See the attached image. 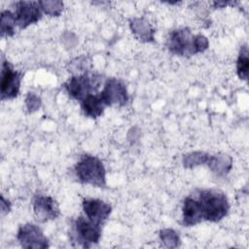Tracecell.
I'll list each match as a JSON object with an SVG mask.
<instances>
[{
  "label": "cell",
  "instance_id": "cell-1",
  "mask_svg": "<svg viewBox=\"0 0 249 249\" xmlns=\"http://www.w3.org/2000/svg\"><path fill=\"white\" fill-rule=\"evenodd\" d=\"M196 198L198 202L202 220L218 222L227 216L230 204L226 195L216 190L197 192Z\"/></svg>",
  "mask_w": 249,
  "mask_h": 249
},
{
  "label": "cell",
  "instance_id": "cell-2",
  "mask_svg": "<svg viewBox=\"0 0 249 249\" xmlns=\"http://www.w3.org/2000/svg\"><path fill=\"white\" fill-rule=\"evenodd\" d=\"M78 180L84 184L104 188L106 186V170L103 162L96 157L84 155L75 165Z\"/></svg>",
  "mask_w": 249,
  "mask_h": 249
},
{
  "label": "cell",
  "instance_id": "cell-3",
  "mask_svg": "<svg viewBox=\"0 0 249 249\" xmlns=\"http://www.w3.org/2000/svg\"><path fill=\"white\" fill-rule=\"evenodd\" d=\"M102 79L96 74H77L72 76L64 85L69 96L73 99L82 101L89 94L97 92Z\"/></svg>",
  "mask_w": 249,
  "mask_h": 249
},
{
  "label": "cell",
  "instance_id": "cell-4",
  "mask_svg": "<svg viewBox=\"0 0 249 249\" xmlns=\"http://www.w3.org/2000/svg\"><path fill=\"white\" fill-rule=\"evenodd\" d=\"M166 46L172 53L181 56H191L198 53L196 49V35H193L187 27L171 31Z\"/></svg>",
  "mask_w": 249,
  "mask_h": 249
},
{
  "label": "cell",
  "instance_id": "cell-5",
  "mask_svg": "<svg viewBox=\"0 0 249 249\" xmlns=\"http://www.w3.org/2000/svg\"><path fill=\"white\" fill-rule=\"evenodd\" d=\"M101 236V225L83 216L73 222L72 239L84 248H89L99 241Z\"/></svg>",
  "mask_w": 249,
  "mask_h": 249
},
{
  "label": "cell",
  "instance_id": "cell-6",
  "mask_svg": "<svg viewBox=\"0 0 249 249\" xmlns=\"http://www.w3.org/2000/svg\"><path fill=\"white\" fill-rule=\"evenodd\" d=\"M17 238L23 248L45 249L49 247V241L42 230L33 224H25L19 227Z\"/></svg>",
  "mask_w": 249,
  "mask_h": 249
},
{
  "label": "cell",
  "instance_id": "cell-7",
  "mask_svg": "<svg viewBox=\"0 0 249 249\" xmlns=\"http://www.w3.org/2000/svg\"><path fill=\"white\" fill-rule=\"evenodd\" d=\"M22 74L14 70L8 61L2 62L1 99H12L18 96Z\"/></svg>",
  "mask_w": 249,
  "mask_h": 249
},
{
  "label": "cell",
  "instance_id": "cell-8",
  "mask_svg": "<svg viewBox=\"0 0 249 249\" xmlns=\"http://www.w3.org/2000/svg\"><path fill=\"white\" fill-rule=\"evenodd\" d=\"M16 22L19 28H26L42 18V9L38 2L18 1L15 4Z\"/></svg>",
  "mask_w": 249,
  "mask_h": 249
},
{
  "label": "cell",
  "instance_id": "cell-9",
  "mask_svg": "<svg viewBox=\"0 0 249 249\" xmlns=\"http://www.w3.org/2000/svg\"><path fill=\"white\" fill-rule=\"evenodd\" d=\"M100 95L107 106L114 104L123 106L128 100V93L125 85L116 78H110L106 81Z\"/></svg>",
  "mask_w": 249,
  "mask_h": 249
},
{
  "label": "cell",
  "instance_id": "cell-10",
  "mask_svg": "<svg viewBox=\"0 0 249 249\" xmlns=\"http://www.w3.org/2000/svg\"><path fill=\"white\" fill-rule=\"evenodd\" d=\"M83 210L88 219L101 225L111 214L112 207L100 199L87 198L83 200Z\"/></svg>",
  "mask_w": 249,
  "mask_h": 249
},
{
  "label": "cell",
  "instance_id": "cell-11",
  "mask_svg": "<svg viewBox=\"0 0 249 249\" xmlns=\"http://www.w3.org/2000/svg\"><path fill=\"white\" fill-rule=\"evenodd\" d=\"M34 214L38 221L46 222L55 219L59 215L56 201L48 196H38L33 202Z\"/></svg>",
  "mask_w": 249,
  "mask_h": 249
},
{
  "label": "cell",
  "instance_id": "cell-12",
  "mask_svg": "<svg viewBox=\"0 0 249 249\" xmlns=\"http://www.w3.org/2000/svg\"><path fill=\"white\" fill-rule=\"evenodd\" d=\"M182 213H183L182 223L186 227L195 226L202 221L201 212L196 196L194 197L190 196L184 199Z\"/></svg>",
  "mask_w": 249,
  "mask_h": 249
},
{
  "label": "cell",
  "instance_id": "cell-13",
  "mask_svg": "<svg viewBox=\"0 0 249 249\" xmlns=\"http://www.w3.org/2000/svg\"><path fill=\"white\" fill-rule=\"evenodd\" d=\"M106 104L102 99L100 93H92L86 96L81 103L84 114L89 118L95 119L101 116Z\"/></svg>",
  "mask_w": 249,
  "mask_h": 249
},
{
  "label": "cell",
  "instance_id": "cell-14",
  "mask_svg": "<svg viewBox=\"0 0 249 249\" xmlns=\"http://www.w3.org/2000/svg\"><path fill=\"white\" fill-rule=\"evenodd\" d=\"M131 32L141 42H153L155 39V30L144 18H134L129 23Z\"/></svg>",
  "mask_w": 249,
  "mask_h": 249
},
{
  "label": "cell",
  "instance_id": "cell-15",
  "mask_svg": "<svg viewBox=\"0 0 249 249\" xmlns=\"http://www.w3.org/2000/svg\"><path fill=\"white\" fill-rule=\"evenodd\" d=\"M209 168L218 176H223L229 173L232 166V160L230 156L225 154L209 156L207 163Z\"/></svg>",
  "mask_w": 249,
  "mask_h": 249
},
{
  "label": "cell",
  "instance_id": "cell-16",
  "mask_svg": "<svg viewBox=\"0 0 249 249\" xmlns=\"http://www.w3.org/2000/svg\"><path fill=\"white\" fill-rule=\"evenodd\" d=\"M1 36H13L15 33V26L17 25L15 14L10 11H3L1 13Z\"/></svg>",
  "mask_w": 249,
  "mask_h": 249
},
{
  "label": "cell",
  "instance_id": "cell-17",
  "mask_svg": "<svg viewBox=\"0 0 249 249\" xmlns=\"http://www.w3.org/2000/svg\"><path fill=\"white\" fill-rule=\"evenodd\" d=\"M248 66H249V58H248V47L247 45H243L240 49L237 61H236V71L237 75L241 80H247L248 77Z\"/></svg>",
  "mask_w": 249,
  "mask_h": 249
},
{
  "label": "cell",
  "instance_id": "cell-18",
  "mask_svg": "<svg viewBox=\"0 0 249 249\" xmlns=\"http://www.w3.org/2000/svg\"><path fill=\"white\" fill-rule=\"evenodd\" d=\"M209 156L204 152L189 153L183 157V165L187 168H193L200 164H205L208 161Z\"/></svg>",
  "mask_w": 249,
  "mask_h": 249
},
{
  "label": "cell",
  "instance_id": "cell-19",
  "mask_svg": "<svg viewBox=\"0 0 249 249\" xmlns=\"http://www.w3.org/2000/svg\"><path fill=\"white\" fill-rule=\"evenodd\" d=\"M160 238L164 247L176 248L180 244V237L178 233L172 229H164L160 232Z\"/></svg>",
  "mask_w": 249,
  "mask_h": 249
},
{
  "label": "cell",
  "instance_id": "cell-20",
  "mask_svg": "<svg viewBox=\"0 0 249 249\" xmlns=\"http://www.w3.org/2000/svg\"><path fill=\"white\" fill-rule=\"evenodd\" d=\"M39 4L41 6L42 11L45 14L52 16V17H58L63 10L62 1H58V0L39 1Z\"/></svg>",
  "mask_w": 249,
  "mask_h": 249
},
{
  "label": "cell",
  "instance_id": "cell-21",
  "mask_svg": "<svg viewBox=\"0 0 249 249\" xmlns=\"http://www.w3.org/2000/svg\"><path fill=\"white\" fill-rule=\"evenodd\" d=\"M25 105L29 112H35L41 107V99L33 92H29L25 98Z\"/></svg>",
  "mask_w": 249,
  "mask_h": 249
}]
</instances>
